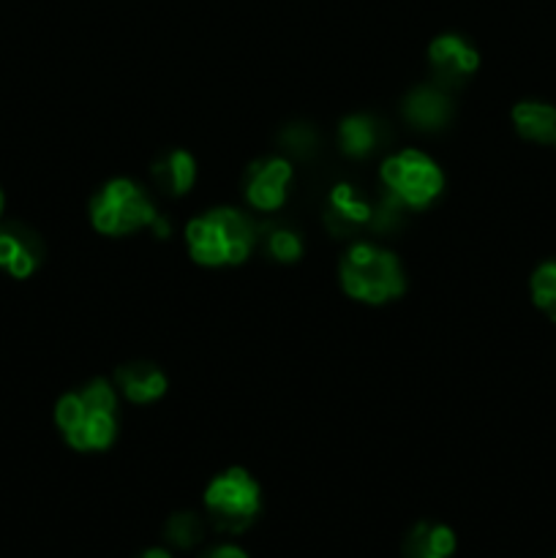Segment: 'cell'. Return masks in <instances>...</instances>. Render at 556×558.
Returning <instances> with one entry per match:
<instances>
[{"mask_svg":"<svg viewBox=\"0 0 556 558\" xmlns=\"http://www.w3.org/2000/svg\"><path fill=\"white\" fill-rule=\"evenodd\" d=\"M283 153L298 161H311L319 153V131L311 123H292L278 134Z\"/></svg>","mask_w":556,"mask_h":558,"instance_id":"19","label":"cell"},{"mask_svg":"<svg viewBox=\"0 0 556 558\" xmlns=\"http://www.w3.org/2000/svg\"><path fill=\"white\" fill-rule=\"evenodd\" d=\"M294 169L289 158L270 156L259 158L245 169L243 178V196L254 210L259 213H276L281 210L283 202L289 196V185H292Z\"/></svg>","mask_w":556,"mask_h":558,"instance_id":"7","label":"cell"},{"mask_svg":"<svg viewBox=\"0 0 556 558\" xmlns=\"http://www.w3.org/2000/svg\"><path fill=\"white\" fill-rule=\"evenodd\" d=\"M136 558H172V556H169L164 548H150V550H145V554H140Z\"/></svg>","mask_w":556,"mask_h":558,"instance_id":"22","label":"cell"},{"mask_svg":"<svg viewBox=\"0 0 556 558\" xmlns=\"http://www.w3.org/2000/svg\"><path fill=\"white\" fill-rule=\"evenodd\" d=\"M382 189L396 196L407 210H425L445 191V174L439 163L420 150H398L379 167Z\"/></svg>","mask_w":556,"mask_h":558,"instance_id":"5","label":"cell"},{"mask_svg":"<svg viewBox=\"0 0 556 558\" xmlns=\"http://www.w3.org/2000/svg\"><path fill=\"white\" fill-rule=\"evenodd\" d=\"M338 278L343 292L365 305H385L401 298L407 289L403 267L396 254L374 243H354L343 254Z\"/></svg>","mask_w":556,"mask_h":558,"instance_id":"3","label":"cell"},{"mask_svg":"<svg viewBox=\"0 0 556 558\" xmlns=\"http://www.w3.org/2000/svg\"><path fill=\"white\" fill-rule=\"evenodd\" d=\"M518 136L534 145L556 147V107L545 101H521L510 112Z\"/></svg>","mask_w":556,"mask_h":558,"instance_id":"15","label":"cell"},{"mask_svg":"<svg viewBox=\"0 0 556 558\" xmlns=\"http://www.w3.org/2000/svg\"><path fill=\"white\" fill-rule=\"evenodd\" d=\"M200 558H249V554L238 548V545H216V548L205 550Z\"/></svg>","mask_w":556,"mask_h":558,"instance_id":"21","label":"cell"},{"mask_svg":"<svg viewBox=\"0 0 556 558\" xmlns=\"http://www.w3.org/2000/svg\"><path fill=\"white\" fill-rule=\"evenodd\" d=\"M55 423L65 445L80 452L109 450L118 436V392L107 379L65 392L55 407Z\"/></svg>","mask_w":556,"mask_h":558,"instance_id":"1","label":"cell"},{"mask_svg":"<svg viewBox=\"0 0 556 558\" xmlns=\"http://www.w3.org/2000/svg\"><path fill=\"white\" fill-rule=\"evenodd\" d=\"M401 114L412 129L418 131H442L450 125L452 114V98L450 90H445L442 85H418L403 96L401 101Z\"/></svg>","mask_w":556,"mask_h":558,"instance_id":"10","label":"cell"},{"mask_svg":"<svg viewBox=\"0 0 556 558\" xmlns=\"http://www.w3.org/2000/svg\"><path fill=\"white\" fill-rule=\"evenodd\" d=\"M401 554L403 558H452L456 534L445 523L420 521L409 529Z\"/></svg>","mask_w":556,"mask_h":558,"instance_id":"16","label":"cell"},{"mask_svg":"<svg viewBox=\"0 0 556 558\" xmlns=\"http://www.w3.org/2000/svg\"><path fill=\"white\" fill-rule=\"evenodd\" d=\"M387 142V129L379 118L368 112L349 114L338 125V147L347 158L363 161V158L374 156L382 145Z\"/></svg>","mask_w":556,"mask_h":558,"instance_id":"12","label":"cell"},{"mask_svg":"<svg viewBox=\"0 0 556 558\" xmlns=\"http://www.w3.org/2000/svg\"><path fill=\"white\" fill-rule=\"evenodd\" d=\"M90 221L96 232L109 238H123L140 229H153L158 238L167 234V223L156 213L150 196L134 180H109L90 202Z\"/></svg>","mask_w":556,"mask_h":558,"instance_id":"4","label":"cell"},{"mask_svg":"<svg viewBox=\"0 0 556 558\" xmlns=\"http://www.w3.org/2000/svg\"><path fill=\"white\" fill-rule=\"evenodd\" d=\"M371 216H374V199L365 196L358 185L338 183L327 194L325 227L336 238H354V234L371 229Z\"/></svg>","mask_w":556,"mask_h":558,"instance_id":"9","label":"cell"},{"mask_svg":"<svg viewBox=\"0 0 556 558\" xmlns=\"http://www.w3.org/2000/svg\"><path fill=\"white\" fill-rule=\"evenodd\" d=\"M164 537H167L172 548L191 550L205 537V523H202L196 512H174L167 521V526H164Z\"/></svg>","mask_w":556,"mask_h":558,"instance_id":"18","label":"cell"},{"mask_svg":"<svg viewBox=\"0 0 556 558\" xmlns=\"http://www.w3.org/2000/svg\"><path fill=\"white\" fill-rule=\"evenodd\" d=\"M44 245L33 229L22 223H9L0 229V270L11 278H31L38 270Z\"/></svg>","mask_w":556,"mask_h":558,"instance_id":"11","label":"cell"},{"mask_svg":"<svg viewBox=\"0 0 556 558\" xmlns=\"http://www.w3.org/2000/svg\"><path fill=\"white\" fill-rule=\"evenodd\" d=\"M114 390L131 403H153L167 392V376L158 365L145 363H125L114 371Z\"/></svg>","mask_w":556,"mask_h":558,"instance_id":"14","label":"cell"},{"mask_svg":"<svg viewBox=\"0 0 556 558\" xmlns=\"http://www.w3.org/2000/svg\"><path fill=\"white\" fill-rule=\"evenodd\" d=\"M256 248L265 251L273 262L292 265L303 256V238L283 221H262L256 223Z\"/></svg>","mask_w":556,"mask_h":558,"instance_id":"17","label":"cell"},{"mask_svg":"<svg viewBox=\"0 0 556 558\" xmlns=\"http://www.w3.org/2000/svg\"><path fill=\"white\" fill-rule=\"evenodd\" d=\"M150 183L156 185V191H161L164 196H185L196 183V161L191 153L174 150L161 153L156 161L150 163Z\"/></svg>","mask_w":556,"mask_h":558,"instance_id":"13","label":"cell"},{"mask_svg":"<svg viewBox=\"0 0 556 558\" xmlns=\"http://www.w3.org/2000/svg\"><path fill=\"white\" fill-rule=\"evenodd\" d=\"M428 65L436 85H442L445 90H458L478 74L480 52L463 36L445 33L431 41Z\"/></svg>","mask_w":556,"mask_h":558,"instance_id":"8","label":"cell"},{"mask_svg":"<svg viewBox=\"0 0 556 558\" xmlns=\"http://www.w3.org/2000/svg\"><path fill=\"white\" fill-rule=\"evenodd\" d=\"M0 213H3V191H0Z\"/></svg>","mask_w":556,"mask_h":558,"instance_id":"23","label":"cell"},{"mask_svg":"<svg viewBox=\"0 0 556 558\" xmlns=\"http://www.w3.org/2000/svg\"><path fill=\"white\" fill-rule=\"evenodd\" d=\"M185 245L196 265H243L256 248V223L232 207H218L185 227Z\"/></svg>","mask_w":556,"mask_h":558,"instance_id":"2","label":"cell"},{"mask_svg":"<svg viewBox=\"0 0 556 558\" xmlns=\"http://www.w3.org/2000/svg\"><path fill=\"white\" fill-rule=\"evenodd\" d=\"M205 510L218 532L243 534L262 510L259 483L245 469H227L207 485Z\"/></svg>","mask_w":556,"mask_h":558,"instance_id":"6","label":"cell"},{"mask_svg":"<svg viewBox=\"0 0 556 558\" xmlns=\"http://www.w3.org/2000/svg\"><path fill=\"white\" fill-rule=\"evenodd\" d=\"M529 292L537 311H543L551 322H556V259L543 262L529 278Z\"/></svg>","mask_w":556,"mask_h":558,"instance_id":"20","label":"cell"},{"mask_svg":"<svg viewBox=\"0 0 556 558\" xmlns=\"http://www.w3.org/2000/svg\"><path fill=\"white\" fill-rule=\"evenodd\" d=\"M554 558H556V556H554Z\"/></svg>","mask_w":556,"mask_h":558,"instance_id":"24","label":"cell"}]
</instances>
